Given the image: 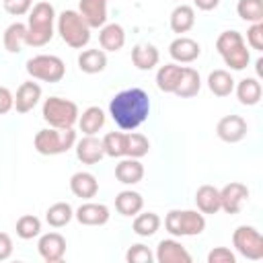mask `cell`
Returning <instances> with one entry per match:
<instances>
[{"label": "cell", "instance_id": "cell-1", "mask_svg": "<svg viewBox=\"0 0 263 263\" xmlns=\"http://www.w3.org/2000/svg\"><path fill=\"white\" fill-rule=\"evenodd\" d=\"M148 113L150 99L142 88H125L117 92L109 103V115L125 132L140 127L148 119Z\"/></svg>", "mask_w": 263, "mask_h": 263}, {"label": "cell", "instance_id": "cell-2", "mask_svg": "<svg viewBox=\"0 0 263 263\" xmlns=\"http://www.w3.org/2000/svg\"><path fill=\"white\" fill-rule=\"evenodd\" d=\"M53 23H55V8L49 2H37L29 10L27 23V39L25 45L43 47L53 37Z\"/></svg>", "mask_w": 263, "mask_h": 263}, {"label": "cell", "instance_id": "cell-3", "mask_svg": "<svg viewBox=\"0 0 263 263\" xmlns=\"http://www.w3.org/2000/svg\"><path fill=\"white\" fill-rule=\"evenodd\" d=\"M216 49L230 70H245L251 62L247 43L238 31H224L216 39Z\"/></svg>", "mask_w": 263, "mask_h": 263}, {"label": "cell", "instance_id": "cell-4", "mask_svg": "<svg viewBox=\"0 0 263 263\" xmlns=\"http://www.w3.org/2000/svg\"><path fill=\"white\" fill-rule=\"evenodd\" d=\"M76 144V132L72 127L60 129V127H47V129H39L35 134L33 146L39 154L43 156H58L68 152L70 148H74Z\"/></svg>", "mask_w": 263, "mask_h": 263}, {"label": "cell", "instance_id": "cell-5", "mask_svg": "<svg viewBox=\"0 0 263 263\" xmlns=\"http://www.w3.org/2000/svg\"><path fill=\"white\" fill-rule=\"evenodd\" d=\"M58 33L64 43L74 49H82L90 41V27L78 10H64L58 16Z\"/></svg>", "mask_w": 263, "mask_h": 263}, {"label": "cell", "instance_id": "cell-6", "mask_svg": "<svg viewBox=\"0 0 263 263\" xmlns=\"http://www.w3.org/2000/svg\"><path fill=\"white\" fill-rule=\"evenodd\" d=\"M164 228L173 236H197L205 230V218L197 210H171L164 218Z\"/></svg>", "mask_w": 263, "mask_h": 263}, {"label": "cell", "instance_id": "cell-7", "mask_svg": "<svg viewBox=\"0 0 263 263\" xmlns=\"http://www.w3.org/2000/svg\"><path fill=\"white\" fill-rule=\"evenodd\" d=\"M43 119L49 123V127H74V123H78V105L74 101L62 99V97H49L43 103L41 109Z\"/></svg>", "mask_w": 263, "mask_h": 263}, {"label": "cell", "instance_id": "cell-8", "mask_svg": "<svg viewBox=\"0 0 263 263\" xmlns=\"http://www.w3.org/2000/svg\"><path fill=\"white\" fill-rule=\"evenodd\" d=\"M27 74L35 80H43V82H60L66 74V64L62 58L58 55H49V53H39L27 60L25 64Z\"/></svg>", "mask_w": 263, "mask_h": 263}, {"label": "cell", "instance_id": "cell-9", "mask_svg": "<svg viewBox=\"0 0 263 263\" xmlns=\"http://www.w3.org/2000/svg\"><path fill=\"white\" fill-rule=\"evenodd\" d=\"M232 245L236 249L238 255H242L245 259L251 261H259L263 259V236L255 226H238L232 232Z\"/></svg>", "mask_w": 263, "mask_h": 263}, {"label": "cell", "instance_id": "cell-10", "mask_svg": "<svg viewBox=\"0 0 263 263\" xmlns=\"http://www.w3.org/2000/svg\"><path fill=\"white\" fill-rule=\"evenodd\" d=\"M247 197H249L247 185L232 181L220 189V210H224L226 214H238Z\"/></svg>", "mask_w": 263, "mask_h": 263}, {"label": "cell", "instance_id": "cell-11", "mask_svg": "<svg viewBox=\"0 0 263 263\" xmlns=\"http://www.w3.org/2000/svg\"><path fill=\"white\" fill-rule=\"evenodd\" d=\"M247 121L240 115H224L218 125H216V134L222 142L226 144H236L247 136Z\"/></svg>", "mask_w": 263, "mask_h": 263}, {"label": "cell", "instance_id": "cell-12", "mask_svg": "<svg viewBox=\"0 0 263 263\" xmlns=\"http://www.w3.org/2000/svg\"><path fill=\"white\" fill-rule=\"evenodd\" d=\"M37 251L41 255L43 261L47 263H58L64 259L66 255V238L60 232H47L39 238L37 242Z\"/></svg>", "mask_w": 263, "mask_h": 263}, {"label": "cell", "instance_id": "cell-13", "mask_svg": "<svg viewBox=\"0 0 263 263\" xmlns=\"http://www.w3.org/2000/svg\"><path fill=\"white\" fill-rule=\"evenodd\" d=\"M156 261L158 263H191L189 251L175 238H164L156 247Z\"/></svg>", "mask_w": 263, "mask_h": 263}, {"label": "cell", "instance_id": "cell-14", "mask_svg": "<svg viewBox=\"0 0 263 263\" xmlns=\"http://www.w3.org/2000/svg\"><path fill=\"white\" fill-rule=\"evenodd\" d=\"M168 53H171V58H173L175 62H179V64H191V62H195V60L199 58L201 47H199V43H197L195 39L179 35L175 41H171Z\"/></svg>", "mask_w": 263, "mask_h": 263}, {"label": "cell", "instance_id": "cell-15", "mask_svg": "<svg viewBox=\"0 0 263 263\" xmlns=\"http://www.w3.org/2000/svg\"><path fill=\"white\" fill-rule=\"evenodd\" d=\"M74 218L84 224V226H103L109 222L111 214H109V208L105 203H95V201H86L82 203L76 212H74Z\"/></svg>", "mask_w": 263, "mask_h": 263}, {"label": "cell", "instance_id": "cell-16", "mask_svg": "<svg viewBox=\"0 0 263 263\" xmlns=\"http://www.w3.org/2000/svg\"><path fill=\"white\" fill-rule=\"evenodd\" d=\"M78 12L90 29H99L107 23V0H80Z\"/></svg>", "mask_w": 263, "mask_h": 263}, {"label": "cell", "instance_id": "cell-17", "mask_svg": "<svg viewBox=\"0 0 263 263\" xmlns=\"http://www.w3.org/2000/svg\"><path fill=\"white\" fill-rule=\"evenodd\" d=\"M39 99H41V86L37 82H33V80L23 82L16 88V95H14V109H16V113L33 111V107L39 103Z\"/></svg>", "mask_w": 263, "mask_h": 263}, {"label": "cell", "instance_id": "cell-18", "mask_svg": "<svg viewBox=\"0 0 263 263\" xmlns=\"http://www.w3.org/2000/svg\"><path fill=\"white\" fill-rule=\"evenodd\" d=\"M74 146H76V156H78V160L82 164H97L105 156L103 142L99 138H95V136H84Z\"/></svg>", "mask_w": 263, "mask_h": 263}, {"label": "cell", "instance_id": "cell-19", "mask_svg": "<svg viewBox=\"0 0 263 263\" xmlns=\"http://www.w3.org/2000/svg\"><path fill=\"white\" fill-rule=\"evenodd\" d=\"M70 191L80 199H90L99 191V181L92 173H86V171L74 173L70 177Z\"/></svg>", "mask_w": 263, "mask_h": 263}, {"label": "cell", "instance_id": "cell-20", "mask_svg": "<svg viewBox=\"0 0 263 263\" xmlns=\"http://www.w3.org/2000/svg\"><path fill=\"white\" fill-rule=\"evenodd\" d=\"M99 43L103 47V51H119L125 45V31L121 25L117 23H109L101 27L99 33Z\"/></svg>", "mask_w": 263, "mask_h": 263}, {"label": "cell", "instance_id": "cell-21", "mask_svg": "<svg viewBox=\"0 0 263 263\" xmlns=\"http://www.w3.org/2000/svg\"><path fill=\"white\" fill-rule=\"evenodd\" d=\"M115 177L123 185H136L144 177V164L140 162V158H129L127 156L115 166Z\"/></svg>", "mask_w": 263, "mask_h": 263}, {"label": "cell", "instance_id": "cell-22", "mask_svg": "<svg viewBox=\"0 0 263 263\" xmlns=\"http://www.w3.org/2000/svg\"><path fill=\"white\" fill-rule=\"evenodd\" d=\"M201 88V78H199V72L185 66L183 72H181V78H179V84L175 88L173 95L181 97V99H189V97H195Z\"/></svg>", "mask_w": 263, "mask_h": 263}, {"label": "cell", "instance_id": "cell-23", "mask_svg": "<svg viewBox=\"0 0 263 263\" xmlns=\"http://www.w3.org/2000/svg\"><path fill=\"white\" fill-rule=\"evenodd\" d=\"M195 203L201 214L220 212V189H216L214 185H201L195 191Z\"/></svg>", "mask_w": 263, "mask_h": 263}, {"label": "cell", "instance_id": "cell-24", "mask_svg": "<svg viewBox=\"0 0 263 263\" xmlns=\"http://www.w3.org/2000/svg\"><path fill=\"white\" fill-rule=\"evenodd\" d=\"M107 66V53L103 49H84L78 55V68L84 74H99Z\"/></svg>", "mask_w": 263, "mask_h": 263}, {"label": "cell", "instance_id": "cell-25", "mask_svg": "<svg viewBox=\"0 0 263 263\" xmlns=\"http://www.w3.org/2000/svg\"><path fill=\"white\" fill-rule=\"evenodd\" d=\"M261 82L257 78H242L238 84H236V97H238V103L245 105V107H253L261 101Z\"/></svg>", "mask_w": 263, "mask_h": 263}, {"label": "cell", "instance_id": "cell-26", "mask_svg": "<svg viewBox=\"0 0 263 263\" xmlns=\"http://www.w3.org/2000/svg\"><path fill=\"white\" fill-rule=\"evenodd\" d=\"M195 25V10L189 4H179L173 12H171V29L173 33H187L191 31Z\"/></svg>", "mask_w": 263, "mask_h": 263}, {"label": "cell", "instance_id": "cell-27", "mask_svg": "<svg viewBox=\"0 0 263 263\" xmlns=\"http://www.w3.org/2000/svg\"><path fill=\"white\" fill-rule=\"evenodd\" d=\"M25 39H27V25L23 23H10L6 29H4V35H2V43H4V49L10 51V53H18L25 45Z\"/></svg>", "mask_w": 263, "mask_h": 263}, {"label": "cell", "instance_id": "cell-28", "mask_svg": "<svg viewBox=\"0 0 263 263\" xmlns=\"http://www.w3.org/2000/svg\"><path fill=\"white\" fill-rule=\"evenodd\" d=\"M158 60H160V53L150 43H142L132 49V62L138 70H152L158 64Z\"/></svg>", "mask_w": 263, "mask_h": 263}, {"label": "cell", "instance_id": "cell-29", "mask_svg": "<svg viewBox=\"0 0 263 263\" xmlns=\"http://www.w3.org/2000/svg\"><path fill=\"white\" fill-rule=\"evenodd\" d=\"M105 125V113L101 107H88L78 115V127L84 136H95Z\"/></svg>", "mask_w": 263, "mask_h": 263}, {"label": "cell", "instance_id": "cell-30", "mask_svg": "<svg viewBox=\"0 0 263 263\" xmlns=\"http://www.w3.org/2000/svg\"><path fill=\"white\" fill-rule=\"evenodd\" d=\"M144 208V197L138 193V191H121L117 193L115 197V210L121 214V216H136L138 212H142Z\"/></svg>", "mask_w": 263, "mask_h": 263}, {"label": "cell", "instance_id": "cell-31", "mask_svg": "<svg viewBox=\"0 0 263 263\" xmlns=\"http://www.w3.org/2000/svg\"><path fill=\"white\" fill-rule=\"evenodd\" d=\"M181 72H183V66H177V64L160 66L158 72H156V86H158V90L175 92V88L179 84V78H181Z\"/></svg>", "mask_w": 263, "mask_h": 263}, {"label": "cell", "instance_id": "cell-32", "mask_svg": "<svg viewBox=\"0 0 263 263\" xmlns=\"http://www.w3.org/2000/svg\"><path fill=\"white\" fill-rule=\"evenodd\" d=\"M208 88L216 97H228L234 90V78L228 70H214L208 76Z\"/></svg>", "mask_w": 263, "mask_h": 263}, {"label": "cell", "instance_id": "cell-33", "mask_svg": "<svg viewBox=\"0 0 263 263\" xmlns=\"http://www.w3.org/2000/svg\"><path fill=\"white\" fill-rule=\"evenodd\" d=\"M72 218H74V210H72V205L66 203V201H58V203L49 205L47 212H45V220H47V224H49L51 228H62V226H66Z\"/></svg>", "mask_w": 263, "mask_h": 263}, {"label": "cell", "instance_id": "cell-34", "mask_svg": "<svg viewBox=\"0 0 263 263\" xmlns=\"http://www.w3.org/2000/svg\"><path fill=\"white\" fill-rule=\"evenodd\" d=\"M132 228H134V232L138 234V236H152V234H156V230L160 228V218H158V214H154V212H144V214H136V218H134V224H132Z\"/></svg>", "mask_w": 263, "mask_h": 263}, {"label": "cell", "instance_id": "cell-35", "mask_svg": "<svg viewBox=\"0 0 263 263\" xmlns=\"http://www.w3.org/2000/svg\"><path fill=\"white\" fill-rule=\"evenodd\" d=\"M148 150H150V142L144 134H138V132L125 134V156L142 158V156L148 154Z\"/></svg>", "mask_w": 263, "mask_h": 263}, {"label": "cell", "instance_id": "cell-36", "mask_svg": "<svg viewBox=\"0 0 263 263\" xmlns=\"http://www.w3.org/2000/svg\"><path fill=\"white\" fill-rule=\"evenodd\" d=\"M236 12L247 23H263V0H238Z\"/></svg>", "mask_w": 263, "mask_h": 263}, {"label": "cell", "instance_id": "cell-37", "mask_svg": "<svg viewBox=\"0 0 263 263\" xmlns=\"http://www.w3.org/2000/svg\"><path fill=\"white\" fill-rule=\"evenodd\" d=\"M101 142H103L105 156H111V158L125 156V134L123 132H109Z\"/></svg>", "mask_w": 263, "mask_h": 263}, {"label": "cell", "instance_id": "cell-38", "mask_svg": "<svg viewBox=\"0 0 263 263\" xmlns=\"http://www.w3.org/2000/svg\"><path fill=\"white\" fill-rule=\"evenodd\" d=\"M41 232V220L33 214H25L16 220V236L23 240H31L35 236H39Z\"/></svg>", "mask_w": 263, "mask_h": 263}, {"label": "cell", "instance_id": "cell-39", "mask_svg": "<svg viewBox=\"0 0 263 263\" xmlns=\"http://www.w3.org/2000/svg\"><path fill=\"white\" fill-rule=\"evenodd\" d=\"M125 259H127V263H152L154 255H152V251H150L146 245L138 242V245H132V247L127 249Z\"/></svg>", "mask_w": 263, "mask_h": 263}, {"label": "cell", "instance_id": "cell-40", "mask_svg": "<svg viewBox=\"0 0 263 263\" xmlns=\"http://www.w3.org/2000/svg\"><path fill=\"white\" fill-rule=\"evenodd\" d=\"M247 43L253 49L263 51V23H251V27L247 31Z\"/></svg>", "mask_w": 263, "mask_h": 263}, {"label": "cell", "instance_id": "cell-41", "mask_svg": "<svg viewBox=\"0 0 263 263\" xmlns=\"http://www.w3.org/2000/svg\"><path fill=\"white\" fill-rule=\"evenodd\" d=\"M2 4H4V10H6L8 14H12V16H23V14H27V12L31 10L33 0H2Z\"/></svg>", "mask_w": 263, "mask_h": 263}, {"label": "cell", "instance_id": "cell-42", "mask_svg": "<svg viewBox=\"0 0 263 263\" xmlns=\"http://www.w3.org/2000/svg\"><path fill=\"white\" fill-rule=\"evenodd\" d=\"M208 263H236V257L226 247H216L208 253Z\"/></svg>", "mask_w": 263, "mask_h": 263}, {"label": "cell", "instance_id": "cell-43", "mask_svg": "<svg viewBox=\"0 0 263 263\" xmlns=\"http://www.w3.org/2000/svg\"><path fill=\"white\" fill-rule=\"evenodd\" d=\"M10 109H14V95L6 86H0V115L8 113Z\"/></svg>", "mask_w": 263, "mask_h": 263}, {"label": "cell", "instance_id": "cell-44", "mask_svg": "<svg viewBox=\"0 0 263 263\" xmlns=\"http://www.w3.org/2000/svg\"><path fill=\"white\" fill-rule=\"evenodd\" d=\"M12 255V238L6 232H0V261H6Z\"/></svg>", "mask_w": 263, "mask_h": 263}, {"label": "cell", "instance_id": "cell-45", "mask_svg": "<svg viewBox=\"0 0 263 263\" xmlns=\"http://www.w3.org/2000/svg\"><path fill=\"white\" fill-rule=\"evenodd\" d=\"M193 4L199 8V10H214V8H218V4H220V0H193Z\"/></svg>", "mask_w": 263, "mask_h": 263}, {"label": "cell", "instance_id": "cell-46", "mask_svg": "<svg viewBox=\"0 0 263 263\" xmlns=\"http://www.w3.org/2000/svg\"><path fill=\"white\" fill-rule=\"evenodd\" d=\"M261 66H263V60H257V74H259V76H261V72H263Z\"/></svg>", "mask_w": 263, "mask_h": 263}]
</instances>
